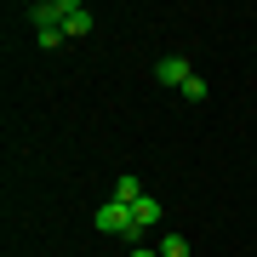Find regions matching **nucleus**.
<instances>
[{"label": "nucleus", "instance_id": "nucleus-1", "mask_svg": "<svg viewBox=\"0 0 257 257\" xmlns=\"http://www.w3.org/2000/svg\"><path fill=\"white\" fill-rule=\"evenodd\" d=\"M92 223H97L103 234H120V240H132V234H138V223H132V206H120V200H103Z\"/></svg>", "mask_w": 257, "mask_h": 257}, {"label": "nucleus", "instance_id": "nucleus-2", "mask_svg": "<svg viewBox=\"0 0 257 257\" xmlns=\"http://www.w3.org/2000/svg\"><path fill=\"white\" fill-rule=\"evenodd\" d=\"M155 80H160V86H177V92H183V86L194 80V69H189V57H160V63H155Z\"/></svg>", "mask_w": 257, "mask_h": 257}, {"label": "nucleus", "instance_id": "nucleus-6", "mask_svg": "<svg viewBox=\"0 0 257 257\" xmlns=\"http://www.w3.org/2000/svg\"><path fill=\"white\" fill-rule=\"evenodd\" d=\"M155 251H160V257H194L183 234H166V240H160V246H155Z\"/></svg>", "mask_w": 257, "mask_h": 257}, {"label": "nucleus", "instance_id": "nucleus-3", "mask_svg": "<svg viewBox=\"0 0 257 257\" xmlns=\"http://www.w3.org/2000/svg\"><path fill=\"white\" fill-rule=\"evenodd\" d=\"M29 18H35V29H40V35H52V29H63V18H69V0H40Z\"/></svg>", "mask_w": 257, "mask_h": 257}, {"label": "nucleus", "instance_id": "nucleus-4", "mask_svg": "<svg viewBox=\"0 0 257 257\" xmlns=\"http://www.w3.org/2000/svg\"><path fill=\"white\" fill-rule=\"evenodd\" d=\"M63 35H92V12L80 0H69V18H63Z\"/></svg>", "mask_w": 257, "mask_h": 257}, {"label": "nucleus", "instance_id": "nucleus-7", "mask_svg": "<svg viewBox=\"0 0 257 257\" xmlns=\"http://www.w3.org/2000/svg\"><path fill=\"white\" fill-rule=\"evenodd\" d=\"M183 97H189V103H206V80H200V74H194V80L183 86Z\"/></svg>", "mask_w": 257, "mask_h": 257}, {"label": "nucleus", "instance_id": "nucleus-5", "mask_svg": "<svg viewBox=\"0 0 257 257\" xmlns=\"http://www.w3.org/2000/svg\"><path fill=\"white\" fill-rule=\"evenodd\" d=\"M114 200L120 206H138L143 200V183H138V177H120V183H114Z\"/></svg>", "mask_w": 257, "mask_h": 257}, {"label": "nucleus", "instance_id": "nucleus-8", "mask_svg": "<svg viewBox=\"0 0 257 257\" xmlns=\"http://www.w3.org/2000/svg\"><path fill=\"white\" fill-rule=\"evenodd\" d=\"M132 257H160V251H155V246H138V251H132Z\"/></svg>", "mask_w": 257, "mask_h": 257}]
</instances>
